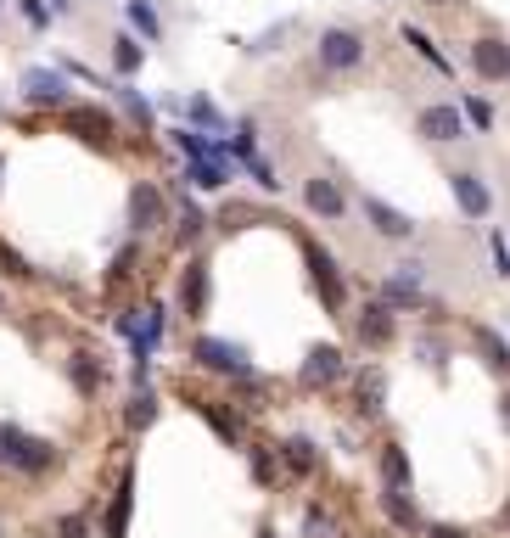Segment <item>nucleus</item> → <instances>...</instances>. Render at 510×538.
I'll use <instances>...</instances> for the list:
<instances>
[{"instance_id": "6ab92c4d", "label": "nucleus", "mask_w": 510, "mask_h": 538, "mask_svg": "<svg viewBox=\"0 0 510 538\" xmlns=\"http://www.w3.org/2000/svg\"><path fill=\"white\" fill-rule=\"evenodd\" d=\"M141 62H146V51L129 40V34H118V40H113V73H124V79H129V73H141Z\"/></svg>"}, {"instance_id": "c85d7f7f", "label": "nucleus", "mask_w": 510, "mask_h": 538, "mask_svg": "<svg viewBox=\"0 0 510 538\" xmlns=\"http://www.w3.org/2000/svg\"><path fill=\"white\" fill-rule=\"evenodd\" d=\"M152 415H157V398L152 393H141L135 404H129V426H152Z\"/></svg>"}, {"instance_id": "a878e982", "label": "nucleus", "mask_w": 510, "mask_h": 538, "mask_svg": "<svg viewBox=\"0 0 510 538\" xmlns=\"http://www.w3.org/2000/svg\"><path fill=\"white\" fill-rule=\"evenodd\" d=\"M17 12L29 17V29H51V17H57L45 0H17Z\"/></svg>"}, {"instance_id": "ddd939ff", "label": "nucleus", "mask_w": 510, "mask_h": 538, "mask_svg": "<svg viewBox=\"0 0 510 538\" xmlns=\"http://www.w3.org/2000/svg\"><path fill=\"white\" fill-rule=\"evenodd\" d=\"M180 309L191 314V320H197V314L208 309V264H202V258H191V264H185V281H180Z\"/></svg>"}, {"instance_id": "f257e3e1", "label": "nucleus", "mask_w": 510, "mask_h": 538, "mask_svg": "<svg viewBox=\"0 0 510 538\" xmlns=\"http://www.w3.org/2000/svg\"><path fill=\"white\" fill-rule=\"evenodd\" d=\"M0 466L40 477V471L57 466V449H51L45 438H29V432H17V426H0Z\"/></svg>"}, {"instance_id": "39448f33", "label": "nucleus", "mask_w": 510, "mask_h": 538, "mask_svg": "<svg viewBox=\"0 0 510 538\" xmlns=\"http://www.w3.org/2000/svg\"><path fill=\"white\" fill-rule=\"evenodd\" d=\"M191 359H197L202 370H213V376H241V370H247V354H241L236 342H219V337H197Z\"/></svg>"}, {"instance_id": "2f4dec72", "label": "nucleus", "mask_w": 510, "mask_h": 538, "mask_svg": "<svg viewBox=\"0 0 510 538\" xmlns=\"http://www.w3.org/2000/svg\"><path fill=\"white\" fill-rule=\"evenodd\" d=\"M73 376H79V387H85V393H90V387L101 382V370L90 365V354H79V359H73Z\"/></svg>"}, {"instance_id": "72a5a7b5", "label": "nucleus", "mask_w": 510, "mask_h": 538, "mask_svg": "<svg viewBox=\"0 0 510 538\" xmlns=\"http://www.w3.org/2000/svg\"><path fill=\"white\" fill-rule=\"evenodd\" d=\"M57 538H90V522L85 516H68V522L57 527Z\"/></svg>"}, {"instance_id": "7ed1b4c3", "label": "nucleus", "mask_w": 510, "mask_h": 538, "mask_svg": "<svg viewBox=\"0 0 510 538\" xmlns=\"http://www.w3.org/2000/svg\"><path fill=\"white\" fill-rule=\"evenodd\" d=\"M415 135H421V141H432V146H449V141H460V135H466V113H460L454 101H432V107H421V113H415Z\"/></svg>"}, {"instance_id": "5701e85b", "label": "nucleus", "mask_w": 510, "mask_h": 538, "mask_svg": "<svg viewBox=\"0 0 510 538\" xmlns=\"http://www.w3.org/2000/svg\"><path fill=\"white\" fill-rule=\"evenodd\" d=\"M359 410H365V415L382 410V376H376V370H370V376H359Z\"/></svg>"}, {"instance_id": "4468645a", "label": "nucleus", "mask_w": 510, "mask_h": 538, "mask_svg": "<svg viewBox=\"0 0 510 538\" xmlns=\"http://www.w3.org/2000/svg\"><path fill=\"white\" fill-rule=\"evenodd\" d=\"M309 269H314V286H320L326 309H342V275H337V264H331V253L309 247Z\"/></svg>"}, {"instance_id": "9d476101", "label": "nucleus", "mask_w": 510, "mask_h": 538, "mask_svg": "<svg viewBox=\"0 0 510 538\" xmlns=\"http://www.w3.org/2000/svg\"><path fill=\"white\" fill-rule=\"evenodd\" d=\"M62 124H68V135H79V141H90V146H107V141H113V118L101 113V107H68V113H62Z\"/></svg>"}, {"instance_id": "a19ab883", "label": "nucleus", "mask_w": 510, "mask_h": 538, "mask_svg": "<svg viewBox=\"0 0 510 538\" xmlns=\"http://www.w3.org/2000/svg\"><path fill=\"white\" fill-rule=\"evenodd\" d=\"M505 527H510V510H505Z\"/></svg>"}, {"instance_id": "412c9836", "label": "nucleus", "mask_w": 510, "mask_h": 538, "mask_svg": "<svg viewBox=\"0 0 510 538\" xmlns=\"http://www.w3.org/2000/svg\"><path fill=\"white\" fill-rule=\"evenodd\" d=\"M281 454H286V466H292V471H314V466H320V454H314L309 438H286Z\"/></svg>"}, {"instance_id": "4be33fe9", "label": "nucleus", "mask_w": 510, "mask_h": 538, "mask_svg": "<svg viewBox=\"0 0 510 538\" xmlns=\"http://www.w3.org/2000/svg\"><path fill=\"white\" fill-rule=\"evenodd\" d=\"M129 23H135L146 40H157V34H163V23H157V12L146 6V0H129Z\"/></svg>"}, {"instance_id": "f03ea898", "label": "nucleus", "mask_w": 510, "mask_h": 538, "mask_svg": "<svg viewBox=\"0 0 510 538\" xmlns=\"http://www.w3.org/2000/svg\"><path fill=\"white\" fill-rule=\"evenodd\" d=\"M314 57H320V68H326V73H354L359 62H365V34L326 29V34H320V45H314Z\"/></svg>"}, {"instance_id": "e433bc0d", "label": "nucleus", "mask_w": 510, "mask_h": 538, "mask_svg": "<svg viewBox=\"0 0 510 538\" xmlns=\"http://www.w3.org/2000/svg\"><path fill=\"white\" fill-rule=\"evenodd\" d=\"M426 538H466V533H460V527H432Z\"/></svg>"}, {"instance_id": "dca6fc26", "label": "nucleus", "mask_w": 510, "mask_h": 538, "mask_svg": "<svg viewBox=\"0 0 510 538\" xmlns=\"http://www.w3.org/2000/svg\"><path fill=\"white\" fill-rule=\"evenodd\" d=\"M471 342H477V354L488 359V365H494L499 376H510V342H505V337H494V326L471 320Z\"/></svg>"}, {"instance_id": "4c0bfd02", "label": "nucleus", "mask_w": 510, "mask_h": 538, "mask_svg": "<svg viewBox=\"0 0 510 538\" xmlns=\"http://www.w3.org/2000/svg\"><path fill=\"white\" fill-rule=\"evenodd\" d=\"M499 426H505V432H510V393L499 398Z\"/></svg>"}, {"instance_id": "9b49d317", "label": "nucleus", "mask_w": 510, "mask_h": 538, "mask_svg": "<svg viewBox=\"0 0 510 538\" xmlns=\"http://www.w3.org/2000/svg\"><path fill=\"white\" fill-rule=\"evenodd\" d=\"M129 225L141 230V236L163 225V191H157L152 180H141L135 191H129Z\"/></svg>"}, {"instance_id": "f704fd0d", "label": "nucleus", "mask_w": 510, "mask_h": 538, "mask_svg": "<svg viewBox=\"0 0 510 538\" xmlns=\"http://www.w3.org/2000/svg\"><path fill=\"white\" fill-rule=\"evenodd\" d=\"M191 118H197V124H213V129H219V113H213L208 101H191Z\"/></svg>"}, {"instance_id": "cd10ccee", "label": "nucleus", "mask_w": 510, "mask_h": 538, "mask_svg": "<svg viewBox=\"0 0 510 538\" xmlns=\"http://www.w3.org/2000/svg\"><path fill=\"white\" fill-rule=\"evenodd\" d=\"M460 113H466V118H471V124H477V129H494V107H488V101L466 96V107H460Z\"/></svg>"}, {"instance_id": "393cba45", "label": "nucleus", "mask_w": 510, "mask_h": 538, "mask_svg": "<svg viewBox=\"0 0 510 538\" xmlns=\"http://www.w3.org/2000/svg\"><path fill=\"white\" fill-rule=\"evenodd\" d=\"M0 269H6L12 281H29V275H34V269H29V258H23V253H12L6 241H0Z\"/></svg>"}, {"instance_id": "473e14b6", "label": "nucleus", "mask_w": 510, "mask_h": 538, "mask_svg": "<svg viewBox=\"0 0 510 538\" xmlns=\"http://www.w3.org/2000/svg\"><path fill=\"white\" fill-rule=\"evenodd\" d=\"M118 101H124V107H129V118H141V124H146V118H152V107H146V101L135 96V90H118Z\"/></svg>"}, {"instance_id": "aec40b11", "label": "nucleus", "mask_w": 510, "mask_h": 538, "mask_svg": "<svg viewBox=\"0 0 510 538\" xmlns=\"http://www.w3.org/2000/svg\"><path fill=\"white\" fill-rule=\"evenodd\" d=\"M129 488H135V482H118V494H113V510H107V538H124V527H129V499H135V494H129Z\"/></svg>"}, {"instance_id": "c9c22d12", "label": "nucleus", "mask_w": 510, "mask_h": 538, "mask_svg": "<svg viewBox=\"0 0 510 538\" xmlns=\"http://www.w3.org/2000/svg\"><path fill=\"white\" fill-rule=\"evenodd\" d=\"M488 247H494V264H499V275H510V247H505V241H488Z\"/></svg>"}, {"instance_id": "423d86ee", "label": "nucleus", "mask_w": 510, "mask_h": 538, "mask_svg": "<svg viewBox=\"0 0 510 538\" xmlns=\"http://www.w3.org/2000/svg\"><path fill=\"white\" fill-rule=\"evenodd\" d=\"M23 101L29 107H68V79L57 68H29L23 73Z\"/></svg>"}, {"instance_id": "1a4fd4ad", "label": "nucleus", "mask_w": 510, "mask_h": 538, "mask_svg": "<svg viewBox=\"0 0 510 538\" xmlns=\"http://www.w3.org/2000/svg\"><path fill=\"white\" fill-rule=\"evenodd\" d=\"M303 208L320 213V219H342V213H348V197H342V185L331 180V174H314V180L303 185Z\"/></svg>"}, {"instance_id": "ea45409f", "label": "nucleus", "mask_w": 510, "mask_h": 538, "mask_svg": "<svg viewBox=\"0 0 510 538\" xmlns=\"http://www.w3.org/2000/svg\"><path fill=\"white\" fill-rule=\"evenodd\" d=\"M0 314H6V298H0Z\"/></svg>"}, {"instance_id": "c756f323", "label": "nucleus", "mask_w": 510, "mask_h": 538, "mask_svg": "<svg viewBox=\"0 0 510 538\" xmlns=\"http://www.w3.org/2000/svg\"><path fill=\"white\" fill-rule=\"evenodd\" d=\"M247 169H253V180L264 185V191H281V180H275V169H270V163H264V157H258V152L247 157Z\"/></svg>"}, {"instance_id": "b1692460", "label": "nucleus", "mask_w": 510, "mask_h": 538, "mask_svg": "<svg viewBox=\"0 0 510 538\" xmlns=\"http://www.w3.org/2000/svg\"><path fill=\"white\" fill-rule=\"evenodd\" d=\"M387 516H393L398 527H421V516H415V505L404 494H387Z\"/></svg>"}, {"instance_id": "0eeeda50", "label": "nucleus", "mask_w": 510, "mask_h": 538, "mask_svg": "<svg viewBox=\"0 0 510 538\" xmlns=\"http://www.w3.org/2000/svg\"><path fill=\"white\" fill-rule=\"evenodd\" d=\"M359 208H365V219H370V230H376V236H387V241H410L415 236V219H410V213H398L393 202L365 197Z\"/></svg>"}, {"instance_id": "20e7f679", "label": "nucleus", "mask_w": 510, "mask_h": 538, "mask_svg": "<svg viewBox=\"0 0 510 538\" xmlns=\"http://www.w3.org/2000/svg\"><path fill=\"white\" fill-rule=\"evenodd\" d=\"M471 68H477V79H488V85H505L510 79V45L499 40V34H477V40H471Z\"/></svg>"}, {"instance_id": "bb28decb", "label": "nucleus", "mask_w": 510, "mask_h": 538, "mask_svg": "<svg viewBox=\"0 0 510 538\" xmlns=\"http://www.w3.org/2000/svg\"><path fill=\"white\" fill-rule=\"evenodd\" d=\"M404 40H410V45H415V51H421V57H426V62H432V68H449V62H443V51H438V45H432V40H426V34H421V29H404Z\"/></svg>"}, {"instance_id": "f8f14e48", "label": "nucleus", "mask_w": 510, "mask_h": 538, "mask_svg": "<svg viewBox=\"0 0 510 538\" xmlns=\"http://www.w3.org/2000/svg\"><path fill=\"white\" fill-rule=\"evenodd\" d=\"M359 342H370V348H387V342H393V309H387L382 298L359 309Z\"/></svg>"}, {"instance_id": "7c9ffc66", "label": "nucleus", "mask_w": 510, "mask_h": 538, "mask_svg": "<svg viewBox=\"0 0 510 538\" xmlns=\"http://www.w3.org/2000/svg\"><path fill=\"white\" fill-rule=\"evenodd\" d=\"M202 225H208V219H202V213L191 208V202H185V213H180V241H197V236H202Z\"/></svg>"}, {"instance_id": "a211bd4d", "label": "nucleus", "mask_w": 510, "mask_h": 538, "mask_svg": "<svg viewBox=\"0 0 510 538\" xmlns=\"http://www.w3.org/2000/svg\"><path fill=\"white\" fill-rule=\"evenodd\" d=\"M185 180H191V185H202V191H219V185L230 180V169L219 163V152H213V157H197V163L185 169Z\"/></svg>"}, {"instance_id": "f3484780", "label": "nucleus", "mask_w": 510, "mask_h": 538, "mask_svg": "<svg viewBox=\"0 0 510 538\" xmlns=\"http://www.w3.org/2000/svg\"><path fill=\"white\" fill-rule=\"evenodd\" d=\"M337 376H342V354L331 348V342L303 359V382H309V387H326V382H337Z\"/></svg>"}, {"instance_id": "2eb2a0df", "label": "nucleus", "mask_w": 510, "mask_h": 538, "mask_svg": "<svg viewBox=\"0 0 510 538\" xmlns=\"http://www.w3.org/2000/svg\"><path fill=\"white\" fill-rule=\"evenodd\" d=\"M382 494H410V449H382Z\"/></svg>"}, {"instance_id": "6e6552de", "label": "nucleus", "mask_w": 510, "mask_h": 538, "mask_svg": "<svg viewBox=\"0 0 510 538\" xmlns=\"http://www.w3.org/2000/svg\"><path fill=\"white\" fill-rule=\"evenodd\" d=\"M449 191H454V202H460V213H466V219H488V208H494V191H488V185H482L471 169L449 174Z\"/></svg>"}, {"instance_id": "58836bf2", "label": "nucleus", "mask_w": 510, "mask_h": 538, "mask_svg": "<svg viewBox=\"0 0 510 538\" xmlns=\"http://www.w3.org/2000/svg\"><path fill=\"white\" fill-rule=\"evenodd\" d=\"M45 6H51V12H68V6H73V0H45Z\"/></svg>"}]
</instances>
